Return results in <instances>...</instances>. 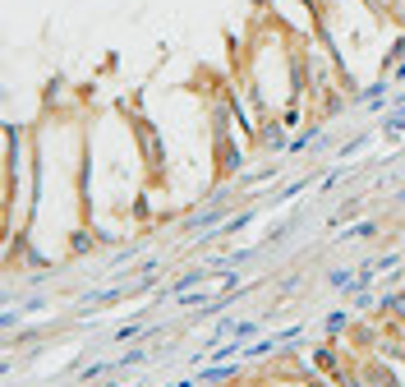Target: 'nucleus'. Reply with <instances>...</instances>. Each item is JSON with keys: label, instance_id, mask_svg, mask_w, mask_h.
<instances>
[{"label": "nucleus", "instance_id": "obj_1", "mask_svg": "<svg viewBox=\"0 0 405 387\" xmlns=\"http://www.w3.org/2000/svg\"><path fill=\"white\" fill-rule=\"evenodd\" d=\"M134 134H139V143H143V162H148V171H162V134H157L143 116H134Z\"/></svg>", "mask_w": 405, "mask_h": 387}, {"label": "nucleus", "instance_id": "obj_6", "mask_svg": "<svg viewBox=\"0 0 405 387\" xmlns=\"http://www.w3.org/2000/svg\"><path fill=\"white\" fill-rule=\"evenodd\" d=\"M378 235V221H364V226H354V240H373Z\"/></svg>", "mask_w": 405, "mask_h": 387}, {"label": "nucleus", "instance_id": "obj_3", "mask_svg": "<svg viewBox=\"0 0 405 387\" xmlns=\"http://www.w3.org/2000/svg\"><path fill=\"white\" fill-rule=\"evenodd\" d=\"M322 332H327V336H345V332H350V313H327Z\"/></svg>", "mask_w": 405, "mask_h": 387}, {"label": "nucleus", "instance_id": "obj_7", "mask_svg": "<svg viewBox=\"0 0 405 387\" xmlns=\"http://www.w3.org/2000/svg\"><path fill=\"white\" fill-rule=\"evenodd\" d=\"M106 387H120V383H106Z\"/></svg>", "mask_w": 405, "mask_h": 387}, {"label": "nucleus", "instance_id": "obj_2", "mask_svg": "<svg viewBox=\"0 0 405 387\" xmlns=\"http://www.w3.org/2000/svg\"><path fill=\"white\" fill-rule=\"evenodd\" d=\"M253 139H258V148H267V153L291 148V139H286V120H281V116H263V129H258Z\"/></svg>", "mask_w": 405, "mask_h": 387}, {"label": "nucleus", "instance_id": "obj_5", "mask_svg": "<svg viewBox=\"0 0 405 387\" xmlns=\"http://www.w3.org/2000/svg\"><path fill=\"white\" fill-rule=\"evenodd\" d=\"M139 336H143V327H139V322H129V327L115 332V341H139Z\"/></svg>", "mask_w": 405, "mask_h": 387}, {"label": "nucleus", "instance_id": "obj_4", "mask_svg": "<svg viewBox=\"0 0 405 387\" xmlns=\"http://www.w3.org/2000/svg\"><path fill=\"white\" fill-rule=\"evenodd\" d=\"M111 369H115V364H88V369H83V374H78V378H83V383H92V378H106V374H111Z\"/></svg>", "mask_w": 405, "mask_h": 387}]
</instances>
